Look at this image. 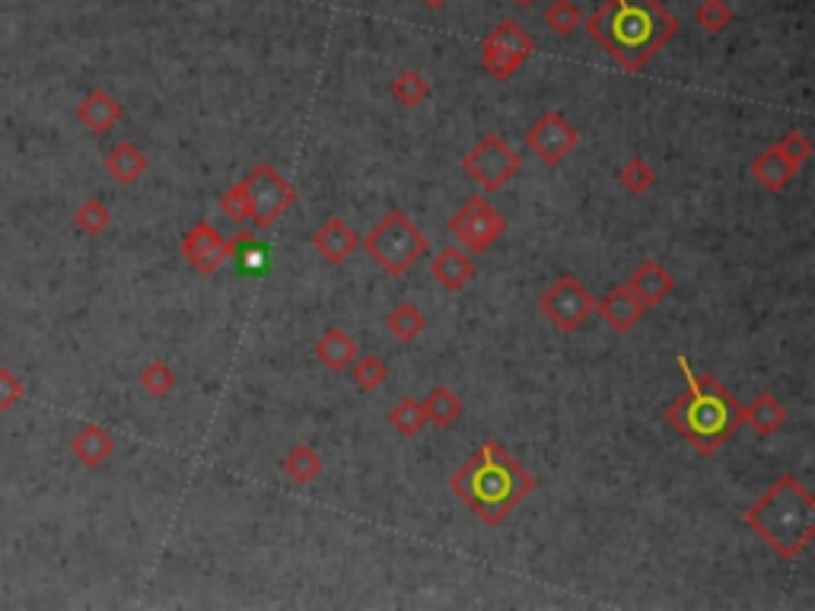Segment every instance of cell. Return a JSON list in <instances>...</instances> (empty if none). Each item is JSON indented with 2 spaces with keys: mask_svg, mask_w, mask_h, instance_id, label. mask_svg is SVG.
Instances as JSON below:
<instances>
[{
  "mask_svg": "<svg viewBox=\"0 0 815 611\" xmlns=\"http://www.w3.org/2000/svg\"><path fill=\"white\" fill-rule=\"evenodd\" d=\"M389 423H392V430L398 433V436H418L424 427H428V411H424V402H418V398H398L392 408H389Z\"/></svg>",
  "mask_w": 815,
  "mask_h": 611,
  "instance_id": "4316f807",
  "label": "cell"
},
{
  "mask_svg": "<svg viewBox=\"0 0 815 611\" xmlns=\"http://www.w3.org/2000/svg\"><path fill=\"white\" fill-rule=\"evenodd\" d=\"M23 395H26L23 379L16 377L10 367H0V411H10L13 405H20Z\"/></svg>",
  "mask_w": 815,
  "mask_h": 611,
  "instance_id": "e575fe53",
  "label": "cell"
},
{
  "mask_svg": "<svg viewBox=\"0 0 815 611\" xmlns=\"http://www.w3.org/2000/svg\"><path fill=\"white\" fill-rule=\"evenodd\" d=\"M535 54V39L517 20H500L481 42V71L491 80H510L517 77L526 61Z\"/></svg>",
  "mask_w": 815,
  "mask_h": 611,
  "instance_id": "ba28073f",
  "label": "cell"
},
{
  "mask_svg": "<svg viewBox=\"0 0 815 611\" xmlns=\"http://www.w3.org/2000/svg\"><path fill=\"white\" fill-rule=\"evenodd\" d=\"M242 191H245L249 224H255V230H271L296 204V189L271 163H258L242 179Z\"/></svg>",
  "mask_w": 815,
  "mask_h": 611,
  "instance_id": "52a82bcc",
  "label": "cell"
},
{
  "mask_svg": "<svg viewBox=\"0 0 815 611\" xmlns=\"http://www.w3.org/2000/svg\"><path fill=\"white\" fill-rule=\"evenodd\" d=\"M580 143V131L571 125L564 112H545L532 128L526 131V150L535 153L545 166H558L568 160Z\"/></svg>",
  "mask_w": 815,
  "mask_h": 611,
  "instance_id": "7c38bea8",
  "label": "cell"
},
{
  "mask_svg": "<svg viewBox=\"0 0 815 611\" xmlns=\"http://www.w3.org/2000/svg\"><path fill=\"white\" fill-rule=\"evenodd\" d=\"M138 385L144 389V395H150V398H166V395L176 392L179 377L166 360H150L144 370L138 373Z\"/></svg>",
  "mask_w": 815,
  "mask_h": 611,
  "instance_id": "f1b7e54d",
  "label": "cell"
},
{
  "mask_svg": "<svg viewBox=\"0 0 815 611\" xmlns=\"http://www.w3.org/2000/svg\"><path fill=\"white\" fill-rule=\"evenodd\" d=\"M517 7H532V3H538V0H513Z\"/></svg>",
  "mask_w": 815,
  "mask_h": 611,
  "instance_id": "74e56055",
  "label": "cell"
},
{
  "mask_svg": "<svg viewBox=\"0 0 815 611\" xmlns=\"http://www.w3.org/2000/svg\"><path fill=\"white\" fill-rule=\"evenodd\" d=\"M736 13L726 0H701L695 10V23L708 33V36H720L733 26Z\"/></svg>",
  "mask_w": 815,
  "mask_h": 611,
  "instance_id": "1f68e13d",
  "label": "cell"
},
{
  "mask_svg": "<svg viewBox=\"0 0 815 611\" xmlns=\"http://www.w3.org/2000/svg\"><path fill=\"white\" fill-rule=\"evenodd\" d=\"M220 214L233 224H249V207H245V191L242 182H237L233 189H227L220 194Z\"/></svg>",
  "mask_w": 815,
  "mask_h": 611,
  "instance_id": "836d02e7",
  "label": "cell"
},
{
  "mask_svg": "<svg viewBox=\"0 0 815 611\" xmlns=\"http://www.w3.org/2000/svg\"><path fill=\"white\" fill-rule=\"evenodd\" d=\"M580 23H583V13H580L574 0H551L548 10H545V26L555 36H571V33L580 29Z\"/></svg>",
  "mask_w": 815,
  "mask_h": 611,
  "instance_id": "d6a6232c",
  "label": "cell"
},
{
  "mask_svg": "<svg viewBox=\"0 0 815 611\" xmlns=\"http://www.w3.org/2000/svg\"><path fill=\"white\" fill-rule=\"evenodd\" d=\"M619 182L631 198H640L657 186V169L647 163V156H631L619 169Z\"/></svg>",
  "mask_w": 815,
  "mask_h": 611,
  "instance_id": "f546056e",
  "label": "cell"
},
{
  "mask_svg": "<svg viewBox=\"0 0 815 611\" xmlns=\"http://www.w3.org/2000/svg\"><path fill=\"white\" fill-rule=\"evenodd\" d=\"M780 561H797L815 538V497L797 474H780L742 513Z\"/></svg>",
  "mask_w": 815,
  "mask_h": 611,
  "instance_id": "277c9868",
  "label": "cell"
},
{
  "mask_svg": "<svg viewBox=\"0 0 815 611\" xmlns=\"http://www.w3.org/2000/svg\"><path fill=\"white\" fill-rule=\"evenodd\" d=\"M742 423H749L759 436H774L787 423V408L771 392H762L749 405H742Z\"/></svg>",
  "mask_w": 815,
  "mask_h": 611,
  "instance_id": "7402d4cb",
  "label": "cell"
},
{
  "mask_svg": "<svg viewBox=\"0 0 815 611\" xmlns=\"http://www.w3.org/2000/svg\"><path fill=\"white\" fill-rule=\"evenodd\" d=\"M364 252L370 255V262L389 275V278H402L408 275L431 249L424 230L405 214V211H389L383 220L373 224V230L360 239Z\"/></svg>",
  "mask_w": 815,
  "mask_h": 611,
  "instance_id": "5b68a950",
  "label": "cell"
},
{
  "mask_svg": "<svg viewBox=\"0 0 815 611\" xmlns=\"http://www.w3.org/2000/svg\"><path fill=\"white\" fill-rule=\"evenodd\" d=\"M777 143H780V150H784L800 169H803V166L810 163V156H813V141H810L803 131H787Z\"/></svg>",
  "mask_w": 815,
  "mask_h": 611,
  "instance_id": "d590c367",
  "label": "cell"
},
{
  "mask_svg": "<svg viewBox=\"0 0 815 611\" xmlns=\"http://www.w3.org/2000/svg\"><path fill=\"white\" fill-rule=\"evenodd\" d=\"M424 411H428V423L446 430V427H453V423L462 418L466 402H462V395L453 392L449 385H433L431 392L424 395Z\"/></svg>",
  "mask_w": 815,
  "mask_h": 611,
  "instance_id": "603a6c76",
  "label": "cell"
},
{
  "mask_svg": "<svg viewBox=\"0 0 815 611\" xmlns=\"http://www.w3.org/2000/svg\"><path fill=\"white\" fill-rule=\"evenodd\" d=\"M446 227L469 255H481L507 233V217L484 194H472L462 201V207H456Z\"/></svg>",
  "mask_w": 815,
  "mask_h": 611,
  "instance_id": "9c48e42d",
  "label": "cell"
},
{
  "mask_svg": "<svg viewBox=\"0 0 815 611\" xmlns=\"http://www.w3.org/2000/svg\"><path fill=\"white\" fill-rule=\"evenodd\" d=\"M77 122L90 131V135H109L118 122H122V115H125V109H122V102L115 99V96L109 93V90H90V93L80 99V105H77Z\"/></svg>",
  "mask_w": 815,
  "mask_h": 611,
  "instance_id": "ac0fdd59",
  "label": "cell"
},
{
  "mask_svg": "<svg viewBox=\"0 0 815 611\" xmlns=\"http://www.w3.org/2000/svg\"><path fill=\"white\" fill-rule=\"evenodd\" d=\"M281 469H284V474H288L293 484L309 487V484L322 474V469H326V459H322L319 449H313L309 443H296L288 456L281 459Z\"/></svg>",
  "mask_w": 815,
  "mask_h": 611,
  "instance_id": "cb8c5ba5",
  "label": "cell"
},
{
  "mask_svg": "<svg viewBox=\"0 0 815 611\" xmlns=\"http://www.w3.org/2000/svg\"><path fill=\"white\" fill-rule=\"evenodd\" d=\"M179 252H182V258L189 262L192 271L211 278V275H217L230 258H237V236L227 239L214 224L201 220V224H194L192 230L182 236Z\"/></svg>",
  "mask_w": 815,
  "mask_h": 611,
  "instance_id": "8fae6325",
  "label": "cell"
},
{
  "mask_svg": "<svg viewBox=\"0 0 815 611\" xmlns=\"http://www.w3.org/2000/svg\"><path fill=\"white\" fill-rule=\"evenodd\" d=\"M313 354H316V360H319L329 373H347L360 351H357V341H354L347 331L332 326V329L319 334Z\"/></svg>",
  "mask_w": 815,
  "mask_h": 611,
  "instance_id": "44dd1931",
  "label": "cell"
},
{
  "mask_svg": "<svg viewBox=\"0 0 815 611\" xmlns=\"http://www.w3.org/2000/svg\"><path fill=\"white\" fill-rule=\"evenodd\" d=\"M309 242H313V249L319 252V258H322L326 265H344V262L357 252L360 236L351 230L347 220L329 217V220H322V224L316 227V233H313Z\"/></svg>",
  "mask_w": 815,
  "mask_h": 611,
  "instance_id": "9a60e30c",
  "label": "cell"
},
{
  "mask_svg": "<svg viewBox=\"0 0 815 611\" xmlns=\"http://www.w3.org/2000/svg\"><path fill=\"white\" fill-rule=\"evenodd\" d=\"M627 287H631V293L644 303V309H653V306H660L663 300H670L678 283H675V275H672L663 262L647 258V262H640V265L634 268V275L627 278Z\"/></svg>",
  "mask_w": 815,
  "mask_h": 611,
  "instance_id": "5bb4252c",
  "label": "cell"
},
{
  "mask_svg": "<svg viewBox=\"0 0 815 611\" xmlns=\"http://www.w3.org/2000/svg\"><path fill=\"white\" fill-rule=\"evenodd\" d=\"M538 309L555 329L571 334L580 326H586L589 316L596 313V296L580 283V278L561 275V278L548 283L545 293L538 296Z\"/></svg>",
  "mask_w": 815,
  "mask_h": 611,
  "instance_id": "30bf717a",
  "label": "cell"
},
{
  "mask_svg": "<svg viewBox=\"0 0 815 611\" xmlns=\"http://www.w3.org/2000/svg\"><path fill=\"white\" fill-rule=\"evenodd\" d=\"M678 370L685 392L666 408V421L695 453L714 456L739 433L742 405L714 373L691 370L688 357H678Z\"/></svg>",
  "mask_w": 815,
  "mask_h": 611,
  "instance_id": "3957f363",
  "label": "cell"
},
{
  "mask_svg": "<svg viewBox=\"0 0 815 611\" xmlns=\"http://www.w3.org/2000/svg\"><path fill=\"white\" fill-rule=\"evenodd\" d=\"M351 377L364 392H377L389 379V364L377 354H357V360L351 364Z\"/></svg>",
  "mask_w": 815,
  "mask_h": 611,
  "instance_id": "4dcf8cb0",
  "label": "cell"
},
{
  "mask_svg": "<svg viewBox=\"0 0 815 611\" xmlns=\"http://www.w3.org/2000/svg\"><path fill=\"white\" fill-rule=\"evenodd\" d=\"M102 169L118 186H135V182H141V176L150 169V156L135 141H118L102 156Z\"/></svg>",
  "mask_w": 815,
  "mask_h": 611,
  "instance_id": "ffe728a7",
  "label": "cell"
},
{
  "mask_svg": "<svg viewBox=\"0 0 815 611\" xmlns=\"http://www.w3.org/2000/svg\"><path fill=\"white\" fill-rule=\"evenodd\" d=\"M385 329H389V334H392L398 344H411V341H418V338L428 331V319H424V313H421L415 303H398V306L385 316Z\"/></svg>",
  "mask_w": 815,
  "mask_h": 611,
  "instance_id": "d4e9b609",
  "label": "cell"
},
{
  "mask_svg": "<svg viewBox=\"0 0 815 611\" xmlns=\"http://www.w3.org/2000/svg\"><path fill=\"white\" fill-rule=\"evenodd\" d=\"M431 278L443 290L459 293L462 287H469L475 278V258L462 249V245H446L431 258Z\"/></svg>",
  "mask_w": 815,
  "mask_h": 611,
  "instance_id": "e0dca14e",
  "label": "cell"
},
{
  "mask_svg": "<svg viewBox=\"0 0 815 611\" xmlns=\"http://www.w3.org/2000/svg\"><path fill=\"white\" fill-rule=\"evenodd\" d=\"M462 169H466V176L484 194H497V191L507 189L523 173V156H520L517 147H510L500 135H484L462 156Z\"/></svg>",
  "mask_w": 815,
  "mask_h": 611,
  "instance_id": "8992f818",
  "label": "cell"
},
{
  "mask_svg": "<svg viewBox=\"0 0 815 611\" xmlns=\"http://www.w3.org/2000/svg\"><path fill=\"white\" fill-rule=\"evenodd\" d=\"M115 436L102 427V423H84L74 436H71V453L84 469H99L115 456Z\"/></svg>",
  "mask_w": 815,
  "mask_h": 611,
  "instance_id": "d6986e66",
  "label": "cell"
},
{
  "mask_svg": "<svg viewBox=\"0 0 815 611\" xmlns=\"http://www.w3.org/2000/svg\"><path fill=\"white\" fill-rule=\"evenodd\" d=\"M449 491L469 507V513L479 522H484L487 529H497L510 519V513L523 507V500L535 491V478L510 456L504 443L484 440L479 449L453 471Z\"/></svg>",
  "mask_w": 815,
  "mask_h": 611,
  "instance_id": "6da1fadb",
  "label": "cell"
},
{
  "mask_svg": "<svg viewBox=\"0 0 815 611\" xmlns=\"http://www.w3.org/2000/svg\"><path fill=\"white\" fill-rule=\"evenodd\" d=\"M421 3H428V7H431V10H440V7H446V3H449V0H421Z\"/></svg>",
  "mask_w": 815,
  "mask_h": 611,
  "instance_id": "8d00e7d4",
  "label": "cell"
},
{
  "mask_svg": "<svg viewBox=\"0 0 815 611\" xmlns=\"http://www.w3.org/2000/svg\"><path fill=\"white\" fill-rule=\"evenodd\" d=\"M586 33L619 67L637 74L678 36V20L660 0H606L586 20Z\"/></svg>",
  "mask_w": 815,
  "mask_h": 611,
  "instance_id": "7a4b0ae2",
  "label": "cell"
},
{
  "mask_svg": "<svg viewBox=\"0 0 815 611\" xmlns=\"http://www.w3.org/2000/svg\"><path fill=\"white\" fill-rule=\"evenodd\" d=\"M797 173H800V166L780 150V143L765 147V150L749 163L752 182L762 191H767V194H780V191L790 189V182L797 179Z\"/></svg>",
  "mask_w": 815,
  "mask_h": 611,
  "instance_id": "4fadbf2b",
  "label": "cell"
},
{
  "mask_svg": "<svg viewBox=\"0 0 815 611\" xmlns=\"http://www.w3.org/2000/svg\"><path fill=\"white\" fill-rule=\"evenodd\" d=\"M389 93H392V99H395L402 109H418V105H424V102L431 99V84H428V77H424L421 71L408 67V71H402V74L389 84Z\"/></svg>",
  "mask_w": 815,
  "mask_h": 611,
  "instance_id": "484cf974",
  "label": "cell"
},
{
  "mask_svg": "<svg viewBox=\"0 0 815 611\" xmlns=\"http://www.w3.org/2000/svg\"><path fill=\"white\" fill-rule=\"evenodd\" d=\"M109 227H112V211H109V204L102 198H87V201L77 204V211H74V230L77 233L97 239Z\"/></svg>",
  "mask_w": 815,
  "mask_h": 611,
  "instance_id": "83f0119b",
  "label": "cell"
},
{
  "mask_svg": "<svg viewBox=\"0 0 815 611\" xmlns=\"http://www.w3.org/2000/svg\"><path fill=\"white\" fill-rule=\"evenodd\" d=\"M596 313H599V319L615 331V334H627V331L644 319L647 309H644V303L631 293L627 283H619V287H612L602 300H596Z\"/></svg>",
  "mask_w": 815,
  "mask_h": 611,
  "instance_id": "2e32d148",
  "label": "cell"
}]
</instances>
